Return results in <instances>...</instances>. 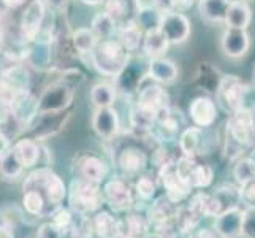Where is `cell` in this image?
<instances>
[{
  "label": "cell",
  "instance_id": "44",
  "mask_svg": "<svg viewBox=\"0 0 255 238\" xmlns=\"http://www.w3.org/2000/svg\"><path fill=\"white\" fill-rule=\"evenodd\" d=\"M243 238H255V208L244 210V223H243Z\"/></svg>",
  "mask_w": 255,
  "mask_h": 238
},
{
  "label": "cell",
  "instance_id": "30",
  "mask_svg": "<svg viewBox=\"0 0 255 238\" xmlns=\"http://www.w3.org/2000/svg\"><path fill=\"white\" fill-rule=\"evenodd\" d=\"M143 29L139 27V24L133 21H127L126 24L121 25L119 30V43L124 46L126 51H136L143 43Z\"/></svg>",
  "mask_w": 255,
  "mask_h": 238
},
{
  "label": "cell",
  "instance_id": "9",
  "mask_svg": "<svg viewBox=\"0 0 255 238\" xmlns=\"http://www.w3.org/2000/svg\"><path fill=\"white\" fill-rule=\"evenodd\" d=\"M73 100V91L62 83L48 86L38 99L40 113H62Z\"/></svg>",
  "mask_w": 255,
  "mask_h": 238
},
{
  "label": "cell",
  "instance_id": "50",
  "mask_svg": "<svg viewBox=\"0 0 255 238\" xmlns=\"http://www.w3.org/2000/svg\"><path fill=\"white\" fill-rule=\"evenodd\" d=\"M2 3L6 8H10V10H14V8H19L21 5H24L25 0H2Z\"/></svg>",
  "mask_w": 255,
  "mask_h": 238
},
{
  "label": "cell",
  "instance_id": "10",
  "mask_svg": "<svg viewBox=\"0 0 255 238\" xmlns=\"http://www.w3.org/2000/svg\"><path fill=\"white\" fill-rule=\"evenodd\" d=\"M236 207H241L240 188L225 184V186L217 188L213 194H209L206 202V218H216L224 211Z\"/></svg>",
  "mask_w": 255,
  "mask_h": 238
},
{
  "label": "cell",
  "instance_id": "13",
  "mask_svg": "<svg viewBox=\"0 0 255 238\" xmlns=\"http://www.w3.org/2000/svg\"><path fill=\"white\" fill-rule=\"evenodd\" d=\"M217 114H219L217 103L208 95L195 97V99L190 102L189 116H190L193 124L200 129L213 126L217 119Z\"/></svg>",
  "mask_w": 255,
  "mask_h": 238
},
{
  "label": "cell",
  "instance_id": "31",
  "mask_svg": "<svg viewBox=\"0 0 255 238\" xmlns=\"http://www.w3.org/2000/svg\"><path fill=\"white\" fill-rule=\"evenodd\" d=\"M178 143L182 156L195 157L201 148V129L200 127H186L178 137Z\"/></svg>",
  "mask_w": 255,
  "mask_h": 238
},
{
  "label": "cell",
  "instance_id": "40",
  "mask_svg": "<svg viewBox=\"0 0 255 238\" xmlns=\"http://www.w3.org/2000/svg\"><path fill=\"white\" fill-rule=\"evenodd\" d=\"M138 24L139 27L146 30H151V29H157L160 24L162 19V14L155 6H147V8H139L138 10Z\"/></svg>",
  "mask_w": 255,
  "mask_h": 238
},
{
  "label": "cell",
  "instance_id": "16",
  "mask_svg": "<svg viewBox=\"0 0 255 238\" xmlns=\"http://www.w3.org/2000/svg\"><path fill=\"white\" fill-rule=\"evenodd\" d=\"M221 48L227 57L240 59L248 54L251 48V38L249 33L243 29H228L224 32L221 40Z\"/></svg>",
  "mask_w": 255,
  "mask_h": 238
},
{
  "label": "cell",
  "instance_id": "7",
  "mask_svg": "<svg viewBox=\"0 0 255 238\" xmlns=\"http://www.w3.org/2000/svg\"><path fill=\"white\" fill-rule=\"evenodd\" d=\"M103 204L113 211L114 215L127 213L135 207V196L133 191L122 178H113L105 183L102 189Z\"/></svg>",
  "mask_w": 255,
  "mask_h": 238
},
{
  "label": "cell",
  "instance_id": "12",
  "mask_svg": "<svg viewBox=\"0 0 255 238\" xmlns=\"http://www.w3.org/2000/svg\"><path fill=\"white\" fill-rule=\"evenodd\" d=\"M75 178H81L95 184H102L108 175V165L94 154L80 156L75 162Z\"/></svg>",
  "mask_w": 255,
  "mask_h": 238
},
{
  "label": "cell",
  "instance_id": "8",
  "mask_svg": "<svg viewBox=\"0 0 255 238\" xmlns=\"http://www.w3.org/2000/svg\"><path fill=\"white\" fill-rule=\"evenodd\" d=\"M159 29L170 45H181L190 35V21L181 11H168L162 14Z\"/></svg>",
  "mask_w": 255,
  "mask_h": 238
},
{
  "label": "cell",
  "instance_id": "33",
  "mask_svg": "<svg viewBox=\"0 0 255 238\" xmlns=\"http://www.w3.org/2000/svg\"><path fill=\"white\" fill-rule=\"evenodd\" d=\"M22 208L27 215L35 218H45L46 200L37 189H22Z\"/></svg>",
  "mask_w": 255,
  "mask_h": 238
},
{
  "label": "cell",
  "instance_id": "42",
  "mask_svg": "<svg viewBox=\"0 0 255 238\" xmlns=\"http://www.w3.org/2000/svg\"><path fill=\"white\" fill-rule=\"evenodd\" d=\"M49 218H51V223L54 224L59 229V231L64 234V237H65L68 234V231H70V227H72L75 213L70 208L59 207Z\"/></svg>",
  "mask_w": 255,
  "mask_h": 238
},
{
  "label": "cell",
  "instance_id": "52",
  "mask_svg": "<svg viewBox=\"0 0 255 238\" xmlns=\"http://www.w3.org/2000/svg\"><path fill=\"white\" fill-rule=\"evenodd\" d=\"M49 3L56 8V10H62L67 5V0H49Z\"/></svg>",
  "mask_w": 255,
  "mask_h": 238
},
{
  "label": "cell",
  "instance_id": "28",
  "mask_svg": "<svg viewBox=\"0 0 255 238\" xmlns=\"http://www.w3.org/2000/svg\"><path fill=\"white\" fill-rule=\"evenodd\" d=\"M139 6L136 0H107L105 2V13L111 16L114 22L126 24L127 21H133L128 13H138Z\"/></svg>",
  "mask_w": 255,
  "mask_h": 238
},
{
  "label": "cell",
  "instance_id": "37",
  "mask_svg": "<svg viewBox=\"0 0 255 238\" xmlns=\"http://www.w3.org/2000/svg\"><path fill=\"white\" fill-rule=\"evenodd\" d=\"M24 172V167L16 159L14 153L10 149V153H6L0 159V175L5 180H17Z\"/></svg>",
  "mask_w": 255,
  "mask_h": 238
},
{
  "label": "cell",
  "instance_id": "11",
  "mask_svg": "<svg viewBox=\"0 0 255 238\" xmlns=\"http://www.w3.org/2000/svg\"><path fill=\"white\" fill-rule=\"evenodd\" d=\"M118 167L126 176H136L138 178L147 167V154L139 146L127 145L118 154Z\"/></svg>",
  "mask_w": 255,
  "mask_h": 238
},
{
  "label": "cell",
  "instance_id": "39",
  "mask_svg": "<svg viewBox=\"0 0 255 238\" xmlns=\"http://www.w3.org/2000/svg\"><path fill=\"white\" fill-rule=\"evenodd\" d=\"M114 27H116V22L111 19V16H108L107 13H99L92 21V32L95 33L97 38H110L111 33L114 32Z\"/></svg>",
  "mask_w": 255,
  "mask_h": 238
},
{
  "label": "cell",
  "instance_id": "15",
  "mask_svg": "<svg viewBox=\"0 0 255 238\" xmlns=\"http://www.w3.org/2000/svg\"><path fill=\"white\" fill-rule=\"evenodd\" d=\"M10 111L17 124L29 126L38 116V99L27 91L16 94L10 103Z\"/></svg>",
  "mask_w": 255,
  "mask_h": 238
},
{
  "label": "cell",
  "instance_id": "45",
  "mask_svg": "<svg viewBox=\"0 0 255 238\" xmlns=\"http://www.w3.org/2000/svg\"><path fill=\"white\" fill-rule=\"evenodd\" d=\"M35 237H37V238H64V234L49 221V223H45V224H41L38 227V231H37V234H35Z\"/></svg>",
  "mask_w": 255,
  "mask_h": 238
},
{
  "label": "cell",
  "instance_id": "2",
  "mask_svg": "<svg viewBox=\"0 0 255 238\" xmlns=\"http://www.w3.org/2000/svg\"><path fill=\"white\" fill-rule=\"evenodd\" d=\"M255 143L254 111H236L227 119L225 126V153L230 159H238L246 149Z\"/></svg>",
  "mask_w": 255,
  "mask_h": 238
},
{
  "label": "cell",
  "instance_id": "5",
  "mask_svg": "<svg viewBox=\"0 0 255 238\" xmlns=\"http://www.w3.org/2000/svg\"><path fill=\"white\" fill-rule=\"evenodd\" d=\"M128 51L119 41L105 38L97 41L95 48L92 49V64L97 72L105 76H119L126 70L128 62Z\"/></svg>",
  "mask_w": 255,
  "mask_h": 238
},
{
  "label": "cell",
  "instance_id": "48",
  "mask_svg": "<svg viewBox=\"0 0 255 238\" xmlns=\"http://www.w3.org/2000/svg\"><path fill=\"white\" fill-rule=\"evenodd\" d=\"M11 149V142L2 130H0V159H2L6 153H10Z\"/></svg>",
  "mask_w": 255,
  "mask_h": 238
},
{
  "label": "cell",
  "instance_id": "18",
  "mask_svg": "<svg viewBox=\"0 0 255 238\" xmlns=\"http://www.w3.org/2000/svg\"><path fill=\"white\" fill-rule=\"evenodd\" d=\"M136 107L159 114L160 111L170 107V95L160 84H149L139 91Z\"/></svg>",
  "mask_w": 255,
  "mask_h": 238
},
{
  "label": "cell",
  "instance_id": "35",
  "mask_svg": "<svg viewBox=\"0 0 255 238\" xmlns=\"http://www.w3.org/2000/svg\"><path fill=\"white\" fill-rule=\"evenodd\" d=\"M114 99H116V91L114 87L107 83H99L92 87L91 100L95 105V108H107L113 107Z\"/></svg>",
  "mask_w": 255,
  "mask_h": 238
},
{
  "label": "cell",
  "instance_id": "29",
  "mask_svg": "<svg viewBox=\"0 0 255 238\" xmlns=\"http://www.w3.org/2000/svg\"><path fill=\"white\" fill-rule=\"evenodd\" d=\"M143 51L147 57H162L163 52L168 49L170 43L168 40L165 38V35L160 32V29H151V30H146L143 35Z\"/></svg>",
  "mask_w": 255,
  "mask_h": 238
},
{
  "label": "cell",
  "instance_id": "26",
  "mask_svg": "<svg viewBox=\"0 0 255 238\" xmlns=\"http://www.w3.org/2000/svg\"><path fill=\"white\" fill-rule=\"evenodd\" d=\"M251 21H252V11L249 5L243 2V0H232L224 21V24H227V27L248 30Z\"/></svg>",
  "mask_w": 255,
  "mask_h": 238
},
{
  "label": "cell",
  "instance_id": "6",
  "mask_svg": "<svg viewBox=\"0 0 255 238\" xmlns=\"http://www.w3.org/2000/svg\"><path fill=\"white\" fill-rule=\"evenodd\" d=\"M159 181L162 183L163 189L166 191L165 196L168 197L173 204H181L190 197L193 192L192 186L182 180L176 172V161L174 159H163L159 165Z\"/></svg>",
  "mask_w": 255,
  "mask_h": 238
},
{
  "label": "cell",
  "instance_id": "21",
  "mask_svg": "<svg viewBox=\"0 0 255 238\" xmlns=\"http://www.w3.org/2000/svg\"><path fill=\"white\" fill-rule=\"evenodd\" d=\"M94 235L97 238H119L121 234V218L113 211L99 210L92 216Z\"/></svg>",
  "mask_w": 255,
  "mask_h": 238
},
{
  "label": "cell",
  "instance_id": "32",
  "mask_svg": "<svg viewBox=\"0 0 255 238\" xmlns=\"http://www.w3.org/2000/svg\"><path fill=\"white\" fill-rule=\"evenodd\" d=\"M213 180H214V170L208 164H198L197 161L192 164L187 175V183L190 184L193 191L211 186Z\"/></svg>",
  "mask_w": 255,
  "mask_h": 238
},
{
  "label": "cell",
  "instance_id": "51",
  "mask_svg": "<svg viewBox=\"0 0 255 238\" xmlns=\"http://www.w3.org/2000/svg\"><path fill=\"white\" fill-rule=\"evenodd\" d=\"M0 238H14V232L10 227L0 224Z\"/></svg>",
  "mask_w": 255,
  "mask_h": 238
},
{
  "label": "cell",
  "instance_id": "53",
  "mask_svg": "<svg viewBox=\"0 0 255 238\" xmlns=\"http://www.w3.org/2000/svg\"><path fill=\"white\" fill-rule=\"evenodd\" d=\"M141 238H163L160 234H157V232H147L146 235H143Z\"/></svg>",
  "mask_w": 255,
  "mask_h": 238
},
{
  "label": "cell",
  "instance_id": "22",
  "mask_svg": "<svg viewBox=\"0 0 255 238\" xmlns=\"http://www.w3.org/2000/svg\"><path fill=\"white\" fill-rule=\"evenodd\" d=\"M178 207H179L178 204H173V202L166 196L154 200L151 204V207H149L147 215H146L149 226L157 229V227H160L162 224L171 221V219L176 216Z\"/></svg>",
  "mask_w": 255,
  "mask_h": 238
},
{
  "label": "cell",
  "instance_id": "49",
  "mask_svg": "<svg viewBox=\"0 0 255 238\" xmlns=\"http://www.w3.org/2000/svg\"><path fill=\"white\" fill-rule=\"evenodd\" d=\"M198 2V0H173V6H174V11H182V10H187L190 8L193 3Z\"/></svg>",
  "mask_w": 255,
  "mask_h": 238
},
{
  "label": "cell",
  "instance_id": "47",
  "mask_svg": "<svg viewBox=\"0 0 255 238\" xmlns=\"http://www.w3.org/2000/svg\"><path fill=\"white\" fill-rule=\"evenodd\" d=\"M11 116V111H10V103L5 102L0 99V127H2L5 122L8 121V118Z\"/></svg>",
  "mask_w": 255,
  "mask_h": 238
},
{
  "label": "cell",
  "instance_id": "55",
  "mask_svg": "<svg viewBox=\"0 0 255 238\" xmlns=\"http://www.w3.org/2000/svg\"><path fill=\"white\" fill-rule=\"evenodd\" d=\"M30 238H37V237H30Z\"/></svg>",
  "mask_w": 255,
  "mask_h": 238
},
{
  "label": "cell",
  "instance_id": "19",
  "mask_svg": "<svg viewBox=\"0 0 255 238\" xmlns=\"http://www.w3.org/2000/svg\"><path fill=\"white\" fill-rule=\"evenodd\" d=\"M92 129L95 130V134L105 138L111 140L116 137L119 130V116L118 111L107 107V108H97L94 116H92Z\"/></svg>",
  "mask_w": 255,
  "mask_h": 238
},
{
  "label": "cell",
  "instance_id": "14",
  "mask_svg": "<svg viewBox=\"0 0 255 238\" xmlns=\"http://www.w3.org/2000/svg\"><path fill=\"white\" fill-rule=\"evenodd\" d=\"M244 223V208H230L214 218V231L222 238H240Z\"/></svg>",
  "mask_w": 255,
  "mask_h": 238
},
{
  "label": "cell",
  "instance_id": "23",
  "mask_svg": "<svg viewBox=\"0 0 255 238\" xmlns=\"http://www.w3.org/2000/svg\"><path fill=\"white\" fill-rule=\"evenodd\" d=\"M178 67L170 59L154 57L149 62L147 76L157 81L159 84H173L178 79Z\"/></svg>",
  "mask_w": 255,
  "mask_h": 238
},
{
  "label": "cell",
  "instance_id": "3",
  "mask_svg": "<svg viewBox=\"0 0 255 238\" xmlns=\"http://www.w3.org/2000/svg\"><path fill=\"white\" fill-rule=\"evenodd\" d=\"M22 189H37L41 192V196L46 200L45 218H49L59 207H62V202L67 197V186L64 180L46 167L33 170L25 176Z\"/></svg>",
  "mask_w": 255,
  "mask_h": 238
},
{
  "label": "cell",
  "instance_id": "27",
  "mask_svg": "<svg viewBox=\"0 0 255 238\" xmlns=\"http://www.w3.org/2000/svg\"><path fill=\"white\" fill-rule=\"evenodd\" d=\"M232 0H198L201 19L208 24H224Z\"/></svg>",
  "mask_w": 255,
  "mask_h": 238
},
{
  "label": "cell",
  "instance_id": "41",
  "mask_svg": "<svg viewBox=\"0 0 255 238\" xmlns=\"http://www.w3.org/2000/svg\"><path fill=\"white\" fill-rule=\"evenodd\" d=\"M135 192L141 200L151 202V200H154L155 194H157V183L151 178V176L139 175L138 180L135 181Z\"/></svg>",
  "mask_w": 255,
  "mask_h": 238
},
{
  "label": "cell",
  "instance_id": "56",
  "mask_svg": "<svg viewBox=\"0 0 255 238\" xmlns=\"http://www.w3.org/2000/svg\"><path fill=\"white\" fill-rule=\"evenodd\" d=\"M254 153H255V149H254Z\"/></svg>",
  "mask_w": 255,
  "mask_h": 238
},
{
  "label": "cell",
  "instance_id": "46",
  "mask_svg": "<svg viewBox=\"0 0 255 238\" xmlns=\"http://www.w3.org/2000/svg\"><path fill=\"white\" fill-rule=\"evenodd\" d=\"M189 238H222L219 235L214 227H201V229H195L193 232L189 234Z\"/></svg>",
  "mask_w": 255,
  "mask_h": 238
},
{
  "label": "cell",
  "instance_id": "24",
  "mask_svg": "<svg viewBox=\"0 0 255 238\" xmlns=\"http://www.w3.org/2000/svg\"><path fill=\"white\" fill-rule=\"evenodd\" d=\"M147 218L141 213H133V211H127L124 213V218H121V234L119 238H141L149 232Z\"/></svg>",
  "mask_w": 255,
  "mask_h": 238
},
{
  "label": "cell",
  "instance_id": "25",
  "mask_svg": "<svg viewBox=\"0 0 255 238\" xmlns=\"http://www.w3.org/2000/svg\"><path fill=\"white\" fill-rule=\"evenodd\" d=\"M11 151L14 153L19 164L24 167V170L35 167L40 162V157H41V148L32 138H22L19 142H16L11 146Z\"/></svg>",
  "mask_w": 255,
  "mask_h": 238
},
{
  "label": "cell",
  "instance_id": "20",
  "mask_svg": "<svg viewBox=\"0 0 255 238\" xmlns=\"http://www.w3.org/2000/svg\"><path fill=\"white\" fill-rule=\"evenodd\" d=\"M159 127V135L162 137L163 142H173V140H178L181 135V132L184 130V122L181 118L179 111H174L170 107L160 111L155 118V124Z\"/></svg>",
  "mask_w": 255,
  "mask_h": 238
},
{
  "label": "cell",
  "instance_id": "1",
  "mask_svg": "<svg viewBox=\"0 0 255 238\" xmlns=\"http://www.w3.org/2000/svg\"><path fill=\"white\" fill-rule=\"evenodd\" d=\"M216 103L230 114L236 111L255 113V84L246 83L236 75H225L217 86Z\"/></svg>",
  "mask_w": 255,
  "mask_h": 238
},
{
  "label": "cell",
  "instance_id": "17",
  "mask_svg": "<svg viewBox=\"0 0 255 238\" xmlns=\"http://www.w3.org/2000/svg\"><path fill=\"white\" fill-rule=\"evenodd\" d=\"M43 19H45V5H43L41 0H32L21 17V32L24 38H37L41 30Z\"/></svg>",
  "mask_w": 255,
  "mask_h": 238
},
{
  "label": "cell",
  "instance_id": "43",
  "mask_svg": "<svg viewBox=\"0 0 255 238\" xmlns=\"http://www.w3.org/2000/svg\"><path fill=\"white\" fill-rule=\"evenodd\" d=\"M240 200L244 210L255 208V180L240 188Z\"/></svg>",
  "mask_w": 255,
  "mask_h": 238
},
{
  "label": "cell",
  "instance_id": "54",
  "mask_svg": "<svg viewBox=\"0 0 255 238\" xmlns=\"http://www.w3.org/2000/svg\"><path fill=\"white\" fill-rule=\"evenodd\" d=\"M81 2L86 5H99V3L105 2V0H81Z\"/></svg>",
  "mask_w": 255,
  "mask_h": 238
},
{
  "label": "cell",
  "instance_id": "4",
  "mask_svg": "<svg viewBox=\"0 0 255 238\" xmlns=\"http://www.w3.org/2000/svg\"><path fill=\"white\" fill-rule=\"evenodd\" d=\"M68 208L75 215L80 216H94L103 205L100 184L75 178L67 189Z\"/></svg>",
  "mask_w": 255,
  "mask_h": 238
},
{
  "label": "cell",
  "instance_id": "34",
  "mask_svg": "<svg viewBox=\"0 0 255 238\" xmlns=\"http://www.w3.org/2000/svg\"><path fill=\"white\" fill-rule=\"evenodd\" d=\"M233 178L241 188L255 180V157H238L233 165Z\"/></svg>",
  "mask_w": 255,
  "mask_h": 238
},
{
  "label": "cell",
  "instance_id": "36",
  "mask_svg": "<svg viewBox=\"0 0 255 238\" xmlns=\"http://www.w3.org/2000/svg\"><path fill=\"white\" fill-rule=\"evenodd\" d=\"M97 41H99V38L95 37L92 29L81 27L73 33V46L76 48L78 52H81V54H87V52L91 54L92 49L97 45Z\"/></svg>",
  "mask_w": 255,
  "mask_h": 238
},
{
  "label": "cell",
  "instance_id": "38",
  "mask_svg": "<svg viewBox=\"0 0 255 238\" xmlns=\"http://www.w3.org/2000/svg\"><path fill=\"white\" fill-rule=\"evenodd\" d=\"M67 235H70V238H92L94 237L92 216L75 215L72 227H70Z\"/></svg>",
  "mask_w": 255,
  "mask_h": 238
}]
</instances>
